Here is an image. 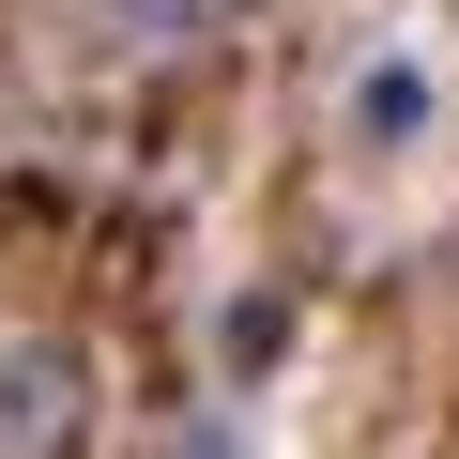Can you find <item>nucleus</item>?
<instances>
[{"instance_id":"f257e3e1","label":"nucleus","mask_w":459,"mask_h":459,"mask_svg":"<svg viewBox=\"0 0 459 459\" xmlns=\"http://www.w3.org/2000/svg\"><path fill=\"white\" fill-rule=\"evenodd\" d=\"M77 444H92V352L16 322L0 337V459H77Z\"/></svg>"},{"instance_id":"f03ea898","label":"nucleus","mask_w":459,"mask_h":459,"mask_svg":"<svg viewBox=\"0 0 459 459\" xmlns=\"http://www.w3.org/2000/svg\"><path fill=\"white\" fill-rule=\"evenodd\" d=\"M429 108H444V77H429L413 47H368V62H352V138H368V153H413Z\"/></svg>"},{"instance_id":"7ed1b4c3","label":"nucleus","mask_w":459,"mask_h":459,"mask_svg":"<svg viewBox=\"0 0 459 459\" xmlns=\"http://www.w3.org/2000/svg\"><path fill=\"white\" fill-rule=\"evenodd\" d=\"M230 31H246V0H108V47L123 62H199Z\"/></svg>"},{"instance_id":"20e7f679","label":"nucleus","mask_w":459,"mask_h":459,"mask_svg":"<svg viewBox=\"0 0 459 459\" xmlns=\"http://www.w3.org/2000/svg\"><path fill=\"white\" fill-rule=\"evenodd\" d=\"M169 459H246V429H230V413H184V429H169Z\"/></svg>"}]
</instances>
